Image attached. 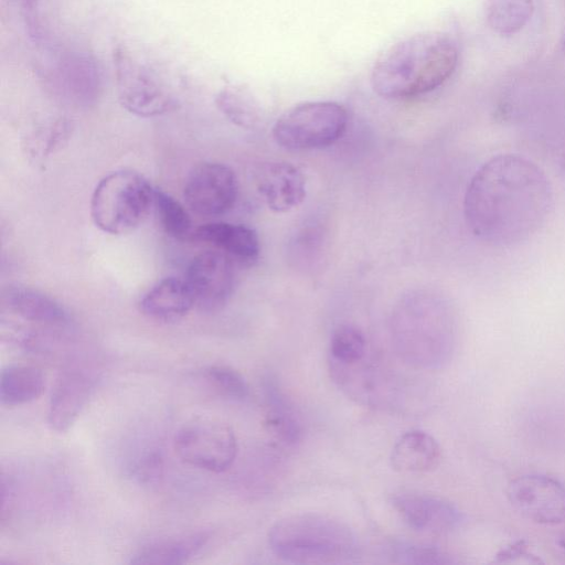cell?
Wrapping results in <instances>:
<instances>
[{"mask_svg": "<svg viewBox=\"0 0 565 565\" xmlns=\"http://www.w3.org/2000/svg\"><path fill=\"white\" fill-rule=\"evenodd\" d=\"M561 45H562V49L565 51V34L563 35Z\"/></svg>", "mask_w": 565, "mask_h": 565, "instance_id": "obj_31", "label": "cell"}, {"mask_svg": "<svg viewBox=\"0 0 565 565\" xmlns=\"http://www.w3.org/2000/svg\"><path fill=\"white\" fill-rule=\"evenodd\" d=\"M120 105L139 117H156L177 108V99L136 62L124 47L114 51Z\"/></svg>", "mask_w": 565, "mask_h": 565, "instance_id": "obj_8", "label": "cell"}, {"mask_svg": "<svg viewBox=\"0 0 565 565\" xmlns=\"http://www.w3.org/2000/svg\"><path fill=\"white\" fill-rule=\"evenodd\" d=\"M45 388L43 372L33 365L13 364L1 371L0 399L7 406H19L38 399Z\"/></svg>", "mask_w": 565, "mask_h": 565, "instance_id": "obj_21", "label": "cell"}, {"mask_svg": "<svg viewBox=\"0 0 565 565\" xmlns=\"http://www.w3.org/2000/svg\"><path fill=\"white\" fill-rule=\"evenodd\" d=\"M525 558L529 563H540V558L529 552V545L525 541L520 540L500 550L495 555V563H511L516 559Z\"/></svg>", "mask_w": 565, "mask_h": 565, "instance_id": "obj_29", "label": "cell"}, {"mask_svg": "<svg viewBox=\"0 0 565 565\" xmlns=\"http://www.w3.org/2000/svg\"><path fill=\"white\" fill-rule=\"evenodd\" d=\"M553 204V188L540 166L516 153H499L470 179L463 196V217L469 231L483 244L513 247L544 226Z\"/></svg>", "mask_w": 565, "mask_h": 565, "instance_id": "obj_1", "label": "cell"}, {"mask_svg": "<svg viewBox=\"0 0 565 565\" xmlns=\"http://www.w3.org/2000/svg\"><path fill=\"white\" fill-rule=\"evenodd\" d=\"M557 543L563 550H565V535L561 537V540Z\"/></svg>", "mask_w": 565, "mask_h": 565, "instance_id": "obj_30", "label": "cell"}, {"mask_svg": "<svg viewBox=\"0 0 565 565\" xmlns=\"http://www.w3.org/2000/svg\"><path fill=\"white\" fill-rule=\"evenodd\" d=\"M534 11V0H486L484 13L488 25L500 35L521 31Z\"/></svg>", "mask_w": 565, "mask_h": 565, "instance_id": "obj_22", "label": "cell"}, {"mask_svg": "<svg viewBox=\"0 0 565 565\" xmlns=\"http://www.w3.org/2000/svg\"><path fill=\"white\" fill-rule=\"evenodd\" d=\"M195 306V298L185 279L167 277L154 284L140 299V311L150 319L174 322Z\"/></svg>", "mask_w": 565, "mask_h": 565, "instance_id": "obj_16", "label": "cell"}, {"mask_svg": "<svg viewBox=\"0 0 565 565\" xmlns=\"http://www.w3.org/2000/svg\"><path fill=\"white\" fill-rule=\"evenodd\" d=\"M366 355V339L363 332L351 324L339 326L330 340V360L353 363Z\"/></svg>", "mask_w": 565, "mask_h": 565, "instance_id": "obj_24", "label": "cell"}, {"mask_svg": "<svg viewBox=\"0 0 565 565\" xmlns=\"http://www.w3.org/2000/svg\"><path fill=\"white\" fill-rule=\"evenodd\" d=\"M257 191L269 210L285 213L299 206L307 192L302 171L286 161L260 164L255 173Z\"/></svg>", "mask_w": 565, "mask_h": 565, "instance_id": "obj_14", "label": "cell"}, {"mask_svg": "<svg viewBox=\"0 0 565 565\" xmlns=\"http://www.w3.org/2000/svg\"><path fill=\"white\" fill-rule=\"evenodd\" d=\"M234 259L221 250H205L195 256L185 274L195 306L205 312L222 309L235 286Z\"/></svg>", "mask_w": 565, "mask_h": 565, "instance_id": "obj_11", "label": "cell"}, {"mask_svg": "<svg viewBox=\"0 0 565 565\" xmlns=\"http://www.w3.org/2000/svg\"><path fill=\"white\" fill-rule=\"evenodd\" d=\"M153 210L161 227L170 237L178 241L192 239L194 230L191 217L177 199L156 189Z\"/></svg>", "mask_w": 565, "mask_h": 565, "instance_id": "obj_23", "label": "cell"}, {"mask_svg": "<svg viewBox=\"0 0 565 565\" xmlns=\"http://www.w3.org/2000/svg\"><path fill=\"white\" fill-rule=\"evenodd\" d=\"M268 545L281 561L292 564H338L355 553L356 540L343 522L326 514L287 515L269 529Z\"/></svg>", "mask_w": 565, "mask_h": 565, "instance_id": "obj_3", "label": "cell"}, {"mask_svg": "<svg viewBox=\"0 0 565 565\" xmlns=\"http://www.w3.org/2000/svg\"><path fill=\"white\" fill-rule=\"evenodd\" d=\"M459 51L454 39L424 31L388 46L371 72L373 90L386 99H409L443 86L455 73Z\"/></svg>", "mask_w": 565, "mask_h": 565, "instance_id": "obj_2", "label": "cell"}, {"mask_svg": "<svg viewBox=\"0 0 565 565\" xmlns=\"http://www.w3.org/2000/svg\"><path fill=\"white\" fill-rule=\"evenodd\" d=\"M507 495L512 508L525 519L542 525L565 522V486L541 475H522L510 481Z\"/></svg>", "mask_w": 565, "mask_h": 565, "instance_id": "obj_9", "label": "cell"}, {"mask_svg": "<svg viewBox=\"0 0 565 565\" xmlns=\"http://www.w3.org/2000/svg\"><path fill=\"white\" fill-rule=\"evenodd\" d=\"M390 459L396 471L427 472L439 465L441 448L427 431L409 430L395 441Z\"/></svg>", "mask_w": 565, "mask_h": 565, "instance_id": "obj_18", "label": "cell"}, {"mask_svg": "<svg viewBox=\"0 0 565 565\" xmlns=\"http://www.w3.org/2000/svg\"><path fill=\"white\" fill-rule=\"evenodd\" d=\"M393 562L415 565L454 564L457 561L448 552L433 545L397 542L391 547Z\"/></svg>", "mask_w": 565, "mask_h": 565, "instance_id": "obj_26", "label": "cell"}, {"mask_svg": "<svg viewBox=\"0 0 565 565\" xmlns=\"http://www.w3.org/2000/svg\"><path fill=\"white\" fill-rule=\"evenodd\" d=\"M220 110L235 125L249 128L258 120V110L253 98L239 89H224L216 97Z\"/></svg>", "mask_w": 565, "mask_h": 565, "instance_id": "obj_25", "label": "cell"}, {"mask_svg": "<svg viewBox=\"0 0 565 565\" xmlns=\"http://www.w3.org/2000/svg\"><path fill=\"white\" fill-rule=\"evenodd\" d=\"M348 111L335 102H307L286 110L273 127V137L282 148L315 150L338 141L348 127Z\"/></svg>", "mask_w": 565, "mask_h": 565, "instance_id": "obj_6", "label": "cell"}, {"mask_svg": "<svg viewBox=\"0 0 565 565\" xmlns=\"http://www.w3.org/2000/svg\"><path fill=\"white\" fill-rule=\"evenodd\" d=\"M206 379L224 396L243 402L249 396V386L245 377L226 365H211L205 371Z\"/></svg>", "mask_w": 565, "mask_h": 565, "instance_id": "obj_27", "label": "cell"}, {"mask_svg": "<svg viewBox=\"0 0 565 565\" xmlns=\"http://www.w3.org/2000/svg\"><path fill=\"white\" fill-rule=\"evenodd\" d=\"M174 450L188 465L210 472H224L237 456V439L225 423L196 418L184 424L175 434Z\"/></svg>", "mask_w": 565, "mask_h": 565, "instance_id": "obj_7", "label": "cell"}, {"mask_svg": "<svg viewBox=\"0 0 565 565\" xmlns=\"http://www.w3.org/2000/svg\"><path fill=\"white\" fill-rule=\"evenodd\" d=\"M391 503L403 521L417 532L447 533L463 520L461 511L451 502L430 494L402 492L394 494Z\"/></svg>", "mask_w": 565, "mask_h": 565, "instance_id": "obj_13", "label": "cell"}, {"mask_svg": "<svg viewBox=\"0 0 565 565\" xmlns=\"http://www.w3.org/2000/svg\"><path fill=\"white\" fill-rule=\"evenodd\" d=\"M237 193L235 172L220 162H204L194 168L183 190L188 206L204 216H217L230 211Z\"/></svg>", "mask_w": 565, "mask_h": 565, "instance_id": "obj_10", "label": "cell"}, {"mask_svg": "<svg viewBox=\"0 0 565 565\" xmlns=\"http://www.w3.org/2000/svg\"><path fill=\"white\" fill-rule=\"evenodd\" d=\"M267 412L265 425L268 431L286 445H295L302 437L301 422L276 379L267 375L263 381Z\"/></svg>", "mask_w": 565, "mask_h": 565, "instance_id": "obj_19", "label": "cell"}, {"mask_svg": "<svg viewBox=\"0 0 565 565\" xmlns=\"http://www.w3.org/2000/svg\"><path fill=\"white\" fill-rule=\"evenodd\" d=\"M3 299L12 313L29 322L47 327H65L71 321L68 312L60 302L30 287H10Z\"/></svg>", "mask_w": 565, "mask_h": 565, "instance_id": "obj_17", "label": "cell"}, {"mask_svg": "<svg viewBox=\"0 0 565 565\" xmlns=\"http://www.w3.org/2000/svg\"><path fill=\"white\" fill-rule=\"evenodd\" d=\"M154 190L135 171L119 170L105 175L90 199L94 224L111 235L134 231L153 209Z\"/></svg>", "mask_w": 565, "mask_h": 565, "instance_id": "obj_5", "label": "cell"}, {"mask_svg": "<svg viewBox=\"0 0 565 565\" xmlns=\"http://www.w3.org/2000/svg\"><path fill=\"white\" fill-rule=\"evenodd\" d=\"M192 239L211 244L243 265L256 262L260 252L257 233L243 224L206 223L194 230Z\"/></svg>", "mask_w": 565, "mask_h": 565, "instance_id": "obj_15", "label": "cell"}, {"mask_svg": "<svg viewBox=\"0 0 565 565\" xmlns=\"http://www.w3.org/2000/svg\"><path fill=\"white\" fill-rule=\"evenodd\" d=\"M205 532L151 542L131 555L129 564L178 565L196 555L209 541Z\"/></svg>", "mask_w": 565, "mask_h": 565, "instance_id": "obj_20", "label": "cell"}, {"mask_svg": "<svg viewBox=\"0 0 565 565\" xmlns=\"http://www.w3.org/2000/svg\"><path fill=\"white\" fill-rule=\"evenodd\" d=\"M71 128L67 120H56L46 130L39 132L31 141H26L29 153L35 158L47 156L65 141Z\"/></svg>", "mask_w": 565, "mask_h": 565, "instance_id": "obj_28", "label": "cell"}, {"mask_svg": "<svg viewBox=\"0 0 565 565\" xmlns=\"http://www.w3.org/2000/svg\"><path fill=\"white\" fill-rule=\"evenodd\" d=\"M96 387L92 371L77 365L65 367L53 387L47 422L57 433L67 431L87 405Z\"/></svg>", "mask_w": 565, "mask_h": 565, "instance_id": "obj_12", "label": "cell"}, {"mask_svg": "<svg viewBox=\"0 0 565 565\" xmlns=\"http://www.w3.org/2000/svg\"><path fill=\"white\" fill-rule=\"evenodd\" d=\"M456 319L446 303L424 311L406 310L395 317L394 345L399 358L417 369H438L447 364L456 345Z\"/></svg>", "mask_w": 565, "mask_h": 565, "instance_id": "obj_4", "label": "cell"}]
</instances>
